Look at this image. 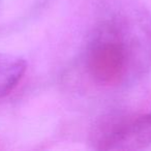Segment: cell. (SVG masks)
Returning a JSON list of instances; mask_svg holds the SVG:
<instances>
[{
  "mask_svg": "<svg viewBox=\"0 0 151 151\" xmlns=\"http://www.w3.org/2000/svg\"><path fill=\"white\" fill-rule=\"evenodd\" d=\"M99 150H137L151 144V113L109 118L94 132Z\"/></svg>",
  "mask_w": 151,
  "mask_h": 151,
  "instance_id": "cell-1",
  "label": "cell"
},
{
  "mask_svg": "<svg viewBox=\"0 0 151 151\" xmlns=\"http://www.w3.org/2000/svg\"><path fill=\"white\" fill-rule=\"evenodd\" d=\"M26 70V62L14 55L0 53V99L19 84Z\"/></svg>",
  "mask_w": 151,
  "mask_h": 151,
  "instance_id": "cell-2",
  "label": "cell"
}]
</instances>
